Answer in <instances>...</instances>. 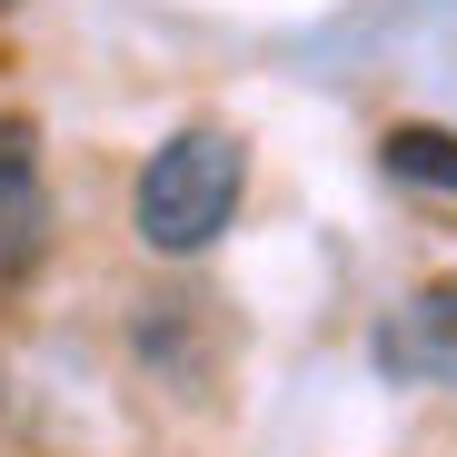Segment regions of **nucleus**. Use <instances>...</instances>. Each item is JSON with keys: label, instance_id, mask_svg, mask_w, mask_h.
<instances>
[{"label": "nucleus", "instance_id": "nucleus-2", "mask_svg": "<svg viewBox=\"0 0 457 457\" xmlns=\"http://www.w3.org/2000/svg\"><path fill=\"white\" fill-rule=\"evenodd\" d=\"M378 160H388V179H398V189H418V199H457V129L398 120L388 139H378Z\"/></svg>", "mask_w": 457, "mask_h": 457}, {"label": "nucleus", "instance_id": "nucleus-1", "mask_svg": "<svg viewBox=\"0 0 457 457\" xmlns=\"http://www.w3.org/2000/svg\"><path fill=\"white\" fill-rule=\"evenodd\" d=\"M239 189H249V149L228 139L219 120H199V129L160 139V160L139 170L129 219H139V239L160 249V259H199L219 228L239 219Z\"/></svg>", "mask_w": 457, "mask_h": 457}, {"label": "nucleus", "instance_id": "nucleus-3", "mask_svg": "<svg viewBox=\"0 0 457 457\" xmlns=\"http://www.w3.org/2000/svg\"><path fill=\"white\" fill-rule=\"evenodd\" d=\"M40 199V129L30 120H0V209Z\"/></svg>", "mask_w": 457, "mask_h": 457}, {"label": "nucleus", "instance_id": "nucleus-4", "mask_svg": "<svg viewBox=\"0 0 457 457\" xmlns=\"http://www.w3.org/2000/svg\"><path fill=\"white\" fill-rule=\"evenodd\" d=\"M418 328H428V338H437V348H457V278H447V288H428V298H418Z\"/></svg>", "mask_w": 457, "mask_h": 457}]
</instances>
